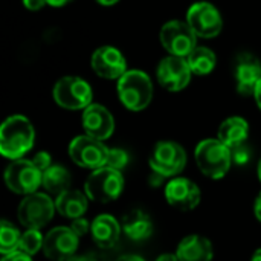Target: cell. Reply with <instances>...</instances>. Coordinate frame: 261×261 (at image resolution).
<instances>
[{"instance_id":"6da1fadb","label":"cell","mask_w":261,"mask_h":261,"mask_svg":"<svg viewBox=\"0 0 261 261\" xmlns=\"http://www.w3.org/2000/svg\"><path fill=\"white\" fill-rule=\"evenodd\" d=\"M35 141V130L23 115L9 116L0 127V153L8 159H21Z\"/></svg>"},{"instance_id":"7a4b0ae2","label":"cell","mask_w":261,"mask_h":261,"mask_svg":"<svg viewBox=\"0 0 261 261\" xmlns=\"http://www.w3.org/2000/svg\"><path fill=\"white\" fill-rule=\"evenodd\" d=\"M118 96L124 107L132 112L144 110L153 98V83L142 70H127L118 80Z\"/></svg>"},{"instance_id":"3957f363","label":"cell","mask_w":261,"mask_h":261,"mask_svg":"<svg viewBox=\"0 0 261 261\" xmlns=\"http://www.w3.org/2000/svg\"><path fill=\"white\" fill-rule=\"evenodd\" d=\"M194 158L199 170L214 180L225 177L232 164V151L220 139H205L199 142Z\"/></svg>"},{"instance_id":"277c9868","label":"cell","mask_w":261,"mask_h":261,"mask_svg":"<svg viewBox=\"0 0 261 261\" xmlns=\"http://www.w3.org/2000/svg\"><path fill=\"white\" fill-rule=\"evenodd\" d=\"M86 194L90 200L109 203L116 200L124 190V177L121 171L110 167L93 170L84 184Z\"/></svg>"},{"instance_id":"5b68a950","label":"cell","mask_w":261,"mask_h":261,"mask_svg":"<svg viewBox=\"0 0 261 261\" xmlns=\"http://www.w3.org/2000/svg\"><path fill=\"white\" fill-rule=\"evenodd\" d=\"M92 98L90 84L80 76H63L54 86V99L66 110H84L92 104Z\"/></svg>"},{"instance_id":"8992f818","label":"cell","mask_w":261,"mask_h":261,"mask_svg":"<svg viewBox=\"0 0 261 261\" xmlns=\"http://www.w3.org/2000/svg\"><path fill=\"white\" fill-rule=\"evenodd\" d=\"M55 211V202L47 194L32 193L20 202L17 216L18 222L28 229H41L52 220Z\"/></svg>"},{"instance_id":"52a82bcc","label":"cell","mask_w":261,"mask_h":261,"mask_svg":"<svg viewBox=\"0 0 261 261\" xmlns=\"http://www.w3.org/2000/svg\"><path fill=\"white\" fill-rule=\"evenodd\" d=\"M5 182L12 193L29 196L37 193V190L43 185V173L34 165L32 161L15 159L5 171Z\"/></svg>"},{"instance_id":"ba28073f","label":"cell","mask_w":261,"mask_h":261,"mask_svg":"<svg viewBox=\"0 0 261 261\" xmlns=\"http://www.w3.org/2000/svg\"><path fill=\"white\" fill-rule=\"evenodd\" d=\"M187 165V153L184 147L174 141H161L150 154V167L164 177L177 176Z\"/></svg>"},{"instance_id":"9c48e42d","label":"cell","mask_w":261,"mask_h":261,"mask_svg":"<svg viewBox=\"0 0 261 261\" xmlns=\"http://www.w3.org/2000/svg\"><path fill=\"white\" fill-rule=\"evenodd\" d=\"M109 150L102 141L95 139L89 135L76 136L69 145V156L70 159L81 168L98 170L106 167Z\"/></svg>"},{"instance_id":"30bf717a","label":"cell","mask_w":261,"mask_h":261,"mask_svg":"<svg viewBox=\"0 0 261 261\" xmlns=\"http://www.w3.org/2000/svg\"><path fill=\"white\" fill-rule=\"evenodd\" d=\"M161 43L170 55L188 57L197 46V35L187 21L171 20L167 21L159 34Z\"/></svg>"},{"instance_id":"8fae6325","label":"cell","mask_w":261,"mask_h":261,"mask_svg":"<svg viewBox=\"0 0 261 261\" xmlns=\"http://www.w3.org/2000/svg\"><path fill=\"white\" fill-rule=\"evenodd\" d=\"M187 23L191 26L194 34L202 38L217 37L223 28L220 11L208 2L191 5L187 12Z\"/></svg>"},{"instance_id":"7c38bea8","label":"cell","mask_w":261,"mask_h":261,"mask_svg":"<svg viewBox=\"0 0 261 261\" xmlns=\"http://www.w3.org/2000/svg\"><path fill=\"white\" fill-rule=\"evenodd\" d=\"M191 69L185 57L177 55H168L165 57L156 70V76L159 84L170 90V92H179L184 90L190 81H191Z\"/></svg>"},{"instance_id":"4fadbf2b","label":"cell","mask_w":261,"mask_h":261,"mask_svg":"<svg viewBox=\"0 0 261 261\" xmlns=\"http://www.w3.org/2000/svg\"><path fill=\"white\" fill-rule=\"evenodd\" d=\"M80 237L66 226H58L44 236L43 252L52 261L70 260L78 251Z\"/></svg>"},{"instance_id":"5bb4252c","label":"cell","mask_w":261,"mask_h":261,"mask_svg":"<svg viewBox=\"0 0 261 261\" xmlns=\"http://www.w3.org/2000/svg\"><path fill=\"white\" fill-rule=\"evenodd\" d=\"M167 202L180 211L194 210L202 199L199 187L187 177H174L165 187Z\"/></svg>"},{"instance_id":"9a60e30c","label":"cell","mask_w":261,"mask_h":261,"mask_svg":"<svg viewBox=\"0 0 261 261\" xmlns=\"http://www.w3.org/2000/svg\"><path fill=\"white\" fill-rule=\"evenodd\" d=\"M92 69L106 80H119L127 72V61L119 49L113 46H101L92 55Z\"/></svg>"},{"instance_id":"2e32d148","label":"cell","mask_w":261,"mask_h":261,"mask_svg":"<svg viewBox=\"0 0 261 261\" xmlns=\"http://www.w3.org/2000/svg\"><path fill=\"white\" fill-rule=\"evenodd\" d=\"M83 128L86 135L106 141L115 132L113 115L101 104H90L83 110Z\"/></svg>"},{"instance_id":"e0dca14e","label":"cell","mask_w":261,"mask_h":261,"mask_svg":"<svg viewBox=\"0 0 261 261\" xmlns=\"http://www.w3.org/2000/svg\"><path fill=\"white\" fill-rule=\"evenodd\" d=\"M236 80L240 95H254L255 87L261 80V63L249 52H243L236 60Z\"/></svg>"},{"instance_id":"ac0fdd59","label":"cell","mask_w":261,"mask_h":261,"mask_svg":"<svg viewBox=\"0 0 261 261\" xmlns=\"http://www.w3.org/2000/svg\"><path fill=\"white\" fill-rule=\"evenodd\" d=\"M176 255L179 261H211L214 257V248L208 239L193 234L179 243Z\"/></svg>"},{"instance_id":"d6986e66","label":"cell","mask_w":261,"mask_h":261,"mask_svg":"<svg viewBox=\"0 0 261 261\" xmlns=\"http://www.w3.org/2000/svg\"><path fill=\"white\" fill-rule=\"evenodd\" d=\"M92 239L93 242L102 248V249H110L113 248L121 236V225L115 217L110 214H101L92 222Z\"/></svg>"},{"instance_id":"ffe728a7","label":"cell","mask_w":261,"mask_h":261,"mask_svg":"<svg viewBox=\"0 0 261 261\" xmlns=\"http://www.w3.org/2000/svg\"><path fill=\"white\" fill-rule=\"evenodd\" d=\"M249 135V124L240 116H231L225 119L217 132V139H220L231 150L246 144Z\"/></svg>"},{"instance_id":"44dd1931","label":"cell","mask_w":261,"mask_h":261,"mask_svg":"<svg viewBox=\"0 0 261 261\" xmlns=\"http://www.w3.org/2000/svg\"><path fill=\"white\" fill-rule=\"evenodd\" d=\"M122 231L133 242H144L153 234V222L150 216L141 210H133L122 219Z\"/></svg>"},{"instance_id":"7402d4cb","label":"cell","mask_w":261,"mask_h":261,"mask_svg":"<svg viewBox=\"0 0 261 261\" xmlns=\"http://www.w3.org/2000/svg\"><path fill=\"white\" fill-rule=\"evenodd\" d=\"M87 194L76 191V190H67L63 194L57 196L55 199V208L57 211L67 219H78L83 217L87 211Z\"/></svg>"},{"instance_id":"603a6c76","label":"cell","mask_w":261,"mask_h":261,"mask_svg":"<svg viewBox=\"0 0 261 261\" xmlns=\"http://www.w3.org/2000/svg\"><path fill=\"white\" fill-rule=\"evenodd\" d=\"M70 173L61 165H52L43 173V187L49 194L60 196L70 187Z\"/></svg>"},{"instance_id":"cb8c5ba5","label":"cell","mask_w":261,"mask_h":261,"mask_svg":"<svg viewBox=\"0 0 261 261\" xmlns=\"http://www.w3.org/2000/svg\"><path fill=\"white\" fill-rule=\"evenodd\" d=\"M187 61H188L193 73L203 76V75H208L214 70L216 63H217V57L210 47L196 46L193 49V52L187 57Z\"/></svg>"},{"instance_id":"d4e9b609","label":"cell","mask_w":261,"mask_h":261,"mask_svg":"<svg viewBox=\"0 0 261 261\" xmlns=\"http://www.w3.org/2000/svg\"><path fill=\"white\" fill-rule=\"evenodd\" d=\"M20 231L8 220L0 222V252L3 255L17 252L20 248Z\"/></svg>"},{"instance_id":"484cf974","label":"cell","mask_w":261,"mask_h":261,"mask_svg":"<svg viewBox=\"0 0 261 261\" xmlns=\"http://www.w3.org/2000/svg\"><path fill=\"white\" fill-rule=\"evenodd\" d=\"M43 245H44V237L41 236L40 229H28L26 232L21 234L18 251L32 257L43 249Z\"/></svg>"},{"instance_id":"4316f807","label":"cell","mask_w":261,"mask_h":261,"mask_svg":"<svg viewBox=\"0 0 261 261\" xmlns=\"http://www.w3.org/2000/svg\"><path fill=\"white\" fill-rule=\"evenodd\" d=\"M127 164H128V154L124 150H121V148H110L109 150L106 167H110L113 170L121 171L122 168H125Z\"/></svg>"},{"instance_id":"83f0119b","label":"cell","mask_w":261,"mask_h":261,"mask_svg":"<svg viewBox=\"0 0 261 261\" xmlns=\"http://www.w3.org/2000/svg\"><path fill=\"white\" fill-rule=\"evenodd\" d=\"M31 161L34 162V165H35L41 173H44L47 168L52 167V158H50V154L46 153V151H38Z\"/></svg>"},{"instance_id":"f1b7e54d","label":"cell","mask_w":261,"mask_h":261,"mask_svg":"<svg viewBox=\"0 0 261 261\" xmlns=\"http://www.w3.org/2000/svg\"><path fill=\"white\" fill-rule=\"evenodd\" d=\"M78 237H83L86 236L90 229H92V225L84 219V217H78V219H73L72 220V225L69 226Z\"/></svg>"},{"instance_id":"f546056e","label":"cell","mask_w":261,"mask_h":261,"mask_svg":"<svg viewBox=\"0 0 261 261\" xmlns=\"http://www.w3.org/2000/svg\"><path fill=\"white\" fill-rule=\"evenodd\" d=\"M231 151H232V161H234L237 165L246 164V162L249 161V158H251V153H249V150H248V147H246L245 144L240 145V147L232 148Z\"/></svg>"},{"instance_id":"4dcf8cb0","label":"cell","mask_w":261,"mask_h":261,"mask_svg":"<svg viewBox=\"0 0 261 261\" xmlns=\"http://www.w3.org/2000/svg\"><path fill=\"white\" fill-rule=\"evenodd\" d=\"M2 261H32V258H31V255H28V254H24L21 251H17V252L3 255Z\"/></svg>"},{"instance_id":"1f68e13d","label":"cell","mask_w":261,"mask_h":261,"mask_svg":"<svg viewBox=\"0 0 261 261\" xmlns=\"http://www.w3.org/2000/svg\"><path fill=\"white\" fill-rule=\"evenodd\" d=\"M46 3H47V0H23L24 8L29 9V11H38V9H41Z\"/></svg>"},{"instance_id":"d6a6232c","label":"cell","mask_w":261,"mask_h":261,"mask_svg":"<svg viewBox=\"0 0 261 261\" xmlns=\"http://www.w3.org/2000/svg\"><path fill=\"white\" fill-rule=\"evenodd\" d=\"M254 213H255V217L261 222V193L257 196L255 199V203H254Z\"/></svg>"},{"instance_id":"836d02e7","label":"cell","mask_w":261,"mask_h":261,"mask_svg":"<svg viewBox=\"0 0 261 261\" xmlns=\"http://www.w3.org/2000/svg\"><path fill=\"white\" fill-rule=\"evenodd\" d=\"M67 261H98V258L95 257V255H92V254H89V255H73L70 260Z\"/></svg>"},{"instance_id":"e575fe53","label":"cell","mask_w":261,"mask_h":261,"mask_svg":"<svg viewBox=\"0 0 261 261\" xmlns=\"http://www.w3.org/2000/svg\"><path fill=\"white\" fill-rule=\"evenodd\" d=\"M165 177L164 176H161V174H158V173H154L153 171V176H151V179H150V184L153 185V187H158V185H161L162 184V180H164Z\"/></svg>"},{"instance_id":"d590c367","label":"cell","mask_w":261,"mask_h":261,"mask_svg":"<svg viewBox=\"0 0 261 261\" xmlns=\"http://www.w3.org/2000/svg\"><path fill=\"white\" fill-rule=\"evenodd\" d=\"M254 98H255V102H257V106L260 107V110H261V80L258 81L257 87H255V92H254Z\"/></svg>"},{"instance_id":"8d00e7d4","label":"cell","mask_w":261,"mask_h":261,"mask_svg":"<svg viewBox=\"0 0 261 261\" xmlns=\"http://www.w3.org/2000/svg\"><path fill=\"white\" fill-rule=\"evenodd\" d=\"M73 0H47V3L50 6H55V8H60V6H66L67 3H70Z\"/></svg>"},{"instance_id":"74e56055","label":"cell","mask_w":261,"mask_h":261,"mask_svg":"<svg viewBox=\"0 0 261 261\" xmlns=\"http://www.w3.org/2000/svg\"><path fill=\"white\" fill-rule=\"evenodd\" d=\"M156 261H179V258H177L176 254H164V255H161Z\"/></svg>"},{"instance_id":"f35d334b","label":"cell","mask_w":261,"mask_h":261,"mask_svg":"<svg viewBox=\"0 0 261 261\" xmlns=\"http://www.w3.org/2000/svg\"><path fill=\"white\" fill-rule=\"evenodd\" d=\"M116 261H145L144 258H141L139 255H122L119 257Z\"/></svg>"},{"instance_id":"ab89813d","label":"cell","mask_w":261,"mask_h":261,"mask_svg":"<svg viewBox=\"0 0 261 261\" xmlns=\"http://www.w3.org/2000/svg\"><path fill=\"white\" fill-rule=\"evenodd\" d=\"M96 2L101 3V5H104V6H112V5L118 3L119 0H96Z\"/></svg>"},{"instance_id":"60d3db41","label":"cell","mask_w":261,"mask_h":261,"mask_svg":"<svg viewBox=\"0 0 261 261\" xmlns=\"http://www.w3.org/2000/svg\"><path fill=\"white\" fill-rule=\"evenodd\" d=\"M251 261H261V248L260 249H257V251L254 252V255H252Z\"/></svg>"},{"instance_id":"b9f144b4","label":"cell","mask_w":261,"mask_h":261,"mask_svg":"<svg viewBox=\"0 0 261 261\" xmlns=\"http://www.w3.org/2000/svg\"><path fill=\"white\" fill-rule=\"evenodd\" d=\"M258 177H260V182H261V156H260V161H258Z\"/></svg>"}]
</instances>
